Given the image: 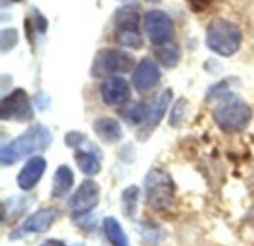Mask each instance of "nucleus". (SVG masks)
<instances>
[{
  "label": "nucleus",
  "mask_w": 254,
  "mask_h": 246,
  "mask_svg": "<svg viewBox=\"0 0 254 246\" xmlns=\"http://www.w3.org/2000/svg\"><path fill=\"white\" fill-rule=\"evenodd\" d=\"M129 97V83L121 76H110L101 83V98L107 105H122Z\"/></svg>",
  "instance_id": "obj_11"
},
{
  "label": "nucleus",
  "mask_w": 254,
  "mask_h": 246,
  "mask_svg": "<svg viewBox=\"0 0 254 246\" xmlns=\"http://www.w3.org/2000/svg\"><path fill=\"white\" fill-rule=\"evenodd\" d=\"M146 200L153 209H167L174 199V183L162 169H152L144 183Z\"/></svg>",
  "instance_id": "obj_5"
},
{
  "label": "nucleus",
  "mask_w": 254,
  "mask_h": 246,
  "mask_svg": "<svg viewBox=\"0 0 254 246\" xmlns=\"http://www.w3.org/2000/svg\"><path fill=\"white\" fill-rule=\"evenodd\" d=\"M42 246H64L61 242H58V241H48V242H45Z\"/></svg>",
  "instance_id": "obj_25"
},
{
  "label": "nucleus",
  "mask_w": 254,
  "mask_h": 246,
  "mask_svg": "<svg viewBox=\"0 0 254 246\" xmlns=\"http://www.w3.org/2000/svg\"><path fill=\"white\" fill-rule=\"evenodd\" d=\"M138 197H140V190L135 186L128 187L122 193V209H124V214L127 217H129V218L135 217L137 205H138Z\"/></svg>",
  "instance_id": "obj_21"
},
{
  "label": "nucleus",
  "mask_w": 254,
  "mask_h": 246,
  "mask_svg": "<svg viewBox=\"0 0 254 246\" xmlns=\"http://www.w3.org/2000/svg\"><path fill=\"white\" fill-rule=\"evenodd\" d=\"M18 42V34H16V30L13 28H7V30H3L1 31V40H0V45H1V50L6 52L7 49L13 48Z\"/></svg>",
  "instance_id": "obj_22"
},
{
  "label": "nucleus",
  "mask_w": 254,
  "mask_h": 246,
  "mask_svg": "<svg viewBox=\"0 0 254 246\" xmlns=\"http://www.w3.org/2000/svg\"><path fill=\"white\" fill-rule=\"evenodd\" d=\"M121 113L128 123H144L146 119L149 117L150 107H147L144 102H137L124 107Z\"/></svg>",
  "instance_id": "obj_19"
},
{
  "label": "nucleus",
  "mask_w": 254,
  "mask_h": 246,
  "mask_svg": "<svg viewBox=\"0 0 254 246\" xmlns=\"http://www.w3.org/2000/svg\"><path fill=\"white\" fill-rule=\"evenodd\" d=\"M100 199V187L95 181L86 180L74 192L68 202V211L73 217H82L91 212Z\"/></svg>",
  "instance_id": "obj_9"
},
{
  "label": "nucleus",
  "mask_w": 254,
  "mask_h": 246,
  "mask_svg": "<svg viewBox=\"0 0 254 246\" xmlns=\"http://www.w3.org/2000/svg\"><path fill=\"white\" fill-rule=\"evenodd\" d=\"M65 140H67V146H70V147H77L79 144H82V141L85 140V137L80 135V134H77V132H71V134L67 135Z\"/></svg>",
  "instance_id": "obj_24"
},
{
  "label": "nucleus",
  "mask_w": 254,
  "mask_h": 246,
  "mask_svg": "<svg viewBox=\"0 0 254 246\" xmlns=\"http://www.w3.org/2000/svg\"><path fill=\"white\" fill-rule=\"evenodd\" d=\"M74 183V175L73 171L67 165H61L54 175V183H52V197H64L73 187Z\"/></svg>",
  "instance_id": "obj_15"
},
{
  "label": "nucleus",
  "mask_w": 254,
  "mask_h": 246,
  "mask_svg": "<svg viewBox=\"0 0 254 246\" xmlns=\"http://www.w3.org/2000/svg\"><path fill=\"white\" fill-rule=\"evenodd\" d=\"M103 227H104V233L112 246H129L128 238L125 235L124 229L115 218H112V217L106 218L103 223Z\"/></svg>",
  "instance_id": "obj_18"
},
{
  "label": "nucleus",
  "mask_w": 254,
  "mask_h": 246,
  "mask_svg": "<svg viewBox=\"0 0 254 246\" xmlns=\"http://www.w3.org/2000/svg\"><path fill=\"white\" fill-rule=\"evenodd\" d=\"M116 42L124 48L140 49L144 45L140 31V13L131 4L122 6L115 13Z\"/></svg>",
  "instance_id": "obj_4"
},
{
  "label": "nucleus",
  "mask_w": 254,
  "mask_h": 246,
  "mask_svg": "<svg viewBox=\"0 0 254 246\" xmlns=\"http://www.w3.org/2000/svg\"><path fill=\"white\" fill-rule=\"evenodd\" d=\"M134 67V58L119 49H101L94 56L92 62V76L104 77L115 76L119 73H128Z\"/></svg>",
  "instance_id": "obj_6"
},
{
  "label": "nucleus",
  "mask_w": 254,
  "mask_h": 246,
  "mask_svg": "<svg viewBox=\"0 0 254 246\" xmlns=\"http://www.w3.org/2000/svg\"><path fill=\"white\" fill-rule=\"evenodd\" d=\"M46 169V160L40 156L31 157L18 175V186L22 190H31L42 178Z\"/></svg>",
  "instance_id": "obj_13"
},
{
  "label": "nucleus",
  "mask_w": 254,
  "mask_h": 246,
  "mask_svg": "<svg viewBox=\"0 0 254 246\" xmlns=\"http://www.w3.org/2000/svg\"><path fill=\"white\" fill-rule=\"evenodd\" d=\"M144 30L155 46L170 43L174 37V22L168 13L159 9L149 10L144 15Z\"/></svg>",
  "instance_id": "obj_7"
},
{
  "label": "nucleus",
  "mask_w": 254,
  "mask_h": 246,
  "mask_svg": "<svg viewBox=\"0 0 254 246\" xmlns=\"http://www.w3.org/2000/svg\"><path fill=\"white\" fill-rule=\"evenodd\" d=\"M243 42V33L231 21L226 19H213L207 28L205 43L210 50L222 56H232L238 52Z\"/></svg>",
  "instance_id": "obj_3"
},
{
  "label": "nucleus",
  "mask_w": 254,
  "mask_h": 246,
  "mask_svg": "<svg viewBox=\"0 0 254 246\" xmlns=\"http://www.w3.org/2000/svg\"><path fill=\"white\" fill-rule=\"evenodd\" d=\"M12 1H21V0H12Z\"/></svg>",
  "instance_id": "obj_27"
},
{
  "label": "nucleus",
  "mask_w": 254,
  "mask_h": 246,
  "mask_svg": "<svg viewBox=\"0 0 254 246\" xmlns=\"http://www.w3.org/2000/svg\"><path fill=\"white\" fill-rule=\"evenodd\" d=\"M74 160H76L79 169H80L85 175L92 177V175L98 174L100 169H101L98 159H97L94 154L88 153V151H76V153H74Z\"/></svg>",
  "instance_id": "obj_20"
},
{
  "label": "nucleus",
  "mask_w": 254,
  "mask_h": 246,
  "mask_svg": "<svg viewBox=\"0 0 254 246\" xmlns=\"http://www.w3.org/2000/svg\"><path fill=\"white\" fill-rule=\"evenodd\" d=\"M0 116L3 120L27 122L33 119V108L24 89H15L1 99Z\"/></svg>",
  "instance_id": "obj_8"
},
{
  "label": "nucleus",
  "mask_w": 254,
  "mask_h": 246,
  "mask_svg": "<svg viewBox=\"0 0 254 246\" xmlns=\"http://www.w3.org/2000/svg\"><path fill=\"white\" fill-rule=\"evenodd\" d=\"M147 1H152V3H158V1H161V0H147Z\"/></svg>",
  "instance_id": "obj_26"
},
{
  "label": "nucleus",
  "mask_w": 254,
  "mask_h": 246,
  "mask_svg": "<svg viewBox=\"0 0 254 246\" xmlns=\"http://www.w3.org/2000/svg\"><path fill=\"white\" fill-rule=\"evenodd\" d=\"M161 80V70L150 58H143L134 68L132 85L138 92H149Z\"/></svg>",
  "instance_id": "obj_10"
},
{
  "label": "nucleus",
  "mask_w": 254,
  "mask_h": 246,
  "mask_svg": "<svg viewBox=\"0 0 254 246\" xmlns=\"http://www.w3.org/2000/svg\"><path fill=\"white\" fill-rule=\"evenodd\" d=\"M252 116L253 113L249 104L229 92L220 95V101L214 108V119L226 132L244 131L252 122Z\"/></svg>",
  "instance_id": "obj_2"
},
{
  "label": "nucleus",
  "mask_w": 254,
  "mask_h": 246,
  "mask_svg": "<svg viewBox=\"0 0 254 246\" xmlns=\"http://www.w3.org/2000/svg\"><path fill=\"white\" fill-rule=\"evenodd\" d=\"M52 143V134L48 128L36 125L27 129L25 134L19 135L9 144L3 146L0 151V162L4 166L13 165L22 157H27L33 153L43 151Z\"/></svg>",
  "instance_id": "obj_1"
},
{
  "label": "nucleus",
  "mask_w": 254,
  "mask_h": 246,
  "mask_svg": "<svg viewBox=\"0 0 254 246\" xmlns=\"http://www.w3.org/2000/svg\"><path fill=\"white\" fill-rule=\"evenodd\" d=\"M171 98H173V91L171 89H165V91L161 92V95L158 97L156 102L150 107L149 117L143 123L144 129H153L161 122V119L164 117V114L167 111V107L171 102Z\"/></svg>",
  "instance_id": "obj_16"
},
{
  "label": "nucleus",
  "mask_w": 254,
  "mask_h": 246,
  "mask_svg": "<svg viewBox=\"0 0 254 246\" xmlns=\"http://www.w3.org/2000/svg\"><path fill=\"white\" fill-rule=\"evenodd\" d=\"M156 58L159 59V62L167 67V68H173L179 64L180 61V48L177 43H165L162 46H156L155 49Z\"/></svg>",
  "instance_id": "obj_17"
},
{
  "label": "nucleus",
  "mask_w": 254,
  "mask_h": 246,
  "mask_svg": "<svg viewBox=\"0 0 254 246\" xmlns=\"http://www.w3.org/2000/svg\"><path fill=\"white\" fill-rule=\"evenodd\" d=\"M94 131L98 135V138L103 143H118L122 138V129L118 120L112 119V117H101L98 120H95L94 123Z\"/></svg>",
  "instance_id": "obj_14"
},
{
  "label": "nucleus",
  "mask_w": 254,
  "mask_h": 246,
  "mask_svg": "<svg viewBox=\"0 0 254 246\" xmlns=\"http://www.w3.org/2000/svg\"><path fill=\"white\" fill-rule=\"evenodd\" d=\"M58 212L55 208H43L39 209L37 212H34L33 215H30L24 224L21 226V229L18 232L13 233V236L19 235V233H45L46 230L51 229V226L54 224V221L57 220Z\"/></svg>",
  "instance_id": "obj_12"
},
{
  "label": "nucleus",
  "mask_w": 254,
  "mask_h": 246,
  "mask_svg": "<svg viewBox=\"0 0 254 246\" xmlns=\"http://www.w3.org/2000/svg\"><path fill=\"white\" fill-rule=\"evenodd\" d=\"M185 1L190 7V10H193L196 13L207 10L210 7V4L213 3V0H185Z\"/></svg>",
  "instance_id": "obj_23"
}]
</instances>
